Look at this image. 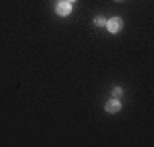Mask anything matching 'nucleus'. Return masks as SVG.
<instances>
[{"label":"nucleus","instance_id":"obj_1","mask_svg":"<svg viewBox=\"0 0 154 147\" xmlns=\"http://www.w3.org/2000/svg\"><path fill=\"white\" fill-rule=\"evenodd\" d=\"M70 12H72L70 2H69V0H60V2H58V5H57V14L62 16V17H65V16H69Z\"/></svg>","mask_w":154,"mask_h":147},{"label":"nucleus","instance_id":"obj_2","mask_svg":"<svg viewBox=\"0 0 154 147\" xmlns=\"http://www.w3.org/2000/svg\"><path fill=\"white\" fill-rule=\"evenodd\" d=\"M106 27H108L110 33H118L123 27V21H122L120 17H113V19H110V21L106 22Z\"/></svg>","mask_w":154,"mask_h":147},{"label":"nucleus","instance_id":"obj_3","mask_svg":"<svg viewBox=\"0 0 154 147\" xmlns=\"http://www.w3.org/2000/svg\"><path fill=\"white\" fill-rule=\"evenodd\" d=\"M106 111L108 113H116V111H120V108H122V104H120V101L118 99H110L108 103H106Z\"/></svg>","mask_w":154,"mask_h":147},{"label":"nucleus","instance_id":"obj_4","mask_svg":"<svg viewBox=\"0 0 154 147\" xmlns=\"http://www.w3.org/2000/svg\"><path fill=\"white\" fill-rule=\"evenodd\" d=\"M94 22H96V26H106V21L103 19V17H98Z\"/></svg>","mask_w":154,"mask_h":147},{"label":"nucleus","instance_id":"obj_5","mask_svg":"<svg viewBox=\"0 0 154 147\" xmlns=\"http://www.w3.org/2000/svg\"><path fill=\"white\" fill-rule=\"evenodd\" d=\"M122 93H123V91H122L120 87H115V89H113V94H115V96H120Z\"/></svg>","mask_w":154,"mask_h":147},{"label":"nucleus","instance_id":"obj_6","mask_svg":"<svg viewBox=\"0 0 154 147\" xmlns=\"http://www.w3.org/2000/svg\"><path fill=\"white\" fill-rule=\"evenodd\" d=\"M69 2H74V0H69Z\"/></svg>","mask_w":154,"mask_h":147},{"label":"nucleus","instance_id":"obj_7","mask_svg":"<svg viewBox=\"0 0 154 147\" xmlns=\"http://www.w3.org/2000/svg\"><path fill=\"white\" fill-rule=\"evenodd\" d=\"M118 2H120V0H118Z\"/></svg>","mask_w":154,"mask_h":147}]
</instances>
